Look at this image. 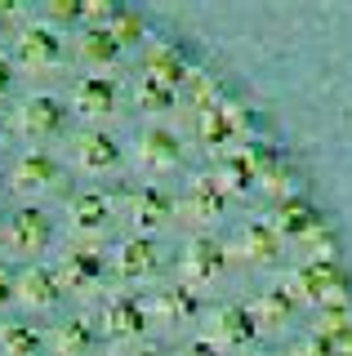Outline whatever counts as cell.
<instances>
[{
	"mask_svg": "<svg viewBox=\"0 0 352 356\" xmlns=\"http://www.w3.org/2000/svg\"><path fill=\"white\" fill-rule=\"evenodd\" d=\"M0 356H352L268 120L134 9L0 0Z\"/></svg>",
	"mask_w": 352,
	"mask_h": 356,
	"instance_id": "1",
	"label": "cell"
}]
</instances>
